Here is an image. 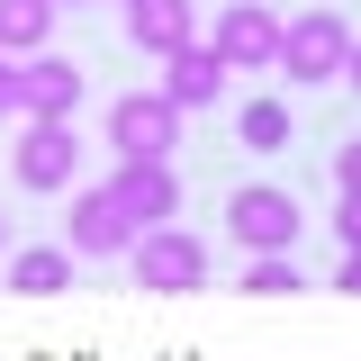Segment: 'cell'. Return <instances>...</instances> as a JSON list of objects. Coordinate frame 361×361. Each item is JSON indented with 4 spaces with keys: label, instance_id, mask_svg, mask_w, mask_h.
<instances>
[{
    "label": "cell",
    "instance_id": "6da1fadb",
    "mask_svg": "<svg viewBox=\"0 0 361 361\" xmlns=\"http://www.w3.org/2000/svg\"><path fill=\"white\" fill-rule=\"evenodd\" d=\"M127 271H135V289H154V298H190V289H208V244L190 226H145L127 244Z\"/></svg>",
    "mask_w": 361,
    "mask_h": 361
},
{
    "label": "cell",
    "instance_id": "7a4b0ae2",
    "mask_svg": "<svg viewBox=\"0 0 361 361\" xmlns=\"http://www.w3.org/2000/svg\"><path fill=\"white\" fill-rule=\"evenodd\" d=\"M343 54H353V27L334 18V9H298V18H280V73L289 82H343Z\"/></svg>",
    "mask_w": 361,
    "mask_h": 361
},
{
    "label": "cell",
    "instance_id": "3957f363",
    "mask_svg": "<svg viewBox=\"0 0 361 361\" xmlns=\"http://www.w3.org/2000/svg\"><path fill=\"white\" fill-rule=\"evenodd\" d=\"M298 226H307V208H298L289 190H271V180H244V190L226 199V235H235L244 253H298Z\"/></svg>",
    "mask_w": 361,
    "mask_h": 361
},
{
    "label": "cell",
    "instance_id": "277c9868",
    "mask_svg": "<svg viewBox=\"0 0 361 361\" xmlns=\"http://www.w3.org/2000/svg\"><path fill=\"white\" fill-rule=\"evenodd\" d=\"M172 145H180V109L163 90L109 99V154H118V163H172Z\"/></svg>",
    "mask_w": 361,
    "mask_h": 361
},
{
    "label": "cell",
    "instance_id": "5b68a950",
    "mask_svg": "<svg viewBox=\"0 0 361 361\" xmlns=\"http://www.w3.org/2000/svg\"><path fill=\"white\" fill-rule=\"evenodd\" d=\"M135 244V226H127V208L109 199V180H73V217H63V253L73 262H118Z\"/></svg>",
    "mask_w": 361,
    "mask_h": 361
},
{
    "label": "cell",
    "instance_id": "8992f818",
    "mask_svg": "<svg viewBox=\"0 0 361 361\" xmlns=\"http://www.w3.org/2000/svg\"><path fill=\"white\" fill-rule=\"evenodd\" d=\"M9 172H18V190H37V199H54V190H73V172H82V145H73V118H27V135L9 145Z\"/></svg>",
    "mask_w": 361,
    "mask_h": 361
},
{
    "label": "cell",
    "instance_id": "52a82bcc",
    "mask_svg": "<svg viewBox=\"0 0 361 361\" xmlns=\"http://www.w3.org/2000/svg\"><path fill=\"white\" fill-rule=\"evenodd\" d=\"M208 45H217L226 73H271V54H280V18H271L262 0H226Z\"/></svg>",
    "mask_w": 361,
    "mask_h": 361
},
{
    "label": "cell",
    "instance_id": "ba28073f",
    "mask_svg": "<svg viewBox=\"0 0 361 361\" xmlns=\"http://www.w3.org/2000/svg\"><path fill=\"white\" fill-rule=\"evenodd\" d=\"M109 199L127 208L135 235H145V226H172L180 217V172L172 163H118V172H109Z\"/></svg>",
    "mask_w": 361,
    "mask_h": 361
},
{
    "label": "cell",
    "instance_id": "9c48e42d",
    "mask_svg": "<svg viewBox=\"0 0 361 361\" xmlns=\"http://www.w3.org/2000/svg\"><path fill=\"white\" fill-rule=\"evenodd\" d=\"M154 90L172 99L180 118H190V109H208V99H217V90H226V63H217V45H208V37H190V45H172V54H163V82H154Z\"/></svg>",
    "mask_w": 361,
    "mask_h": 361
},
{
    "label": "cell",
    "instance_id": "30bf717a",
    "mask_svg": "<svg viewBox=\"0 0 361 361\" xmlns=\"http://www.w3.org/2000/svg\"><path fill=\"white\" fill-rule=\"evenodd\" d=\"M18 90H27V118H73L82 109V63L73 54H18Z\"/></svg>",
    "mask_w": 361,
    "mask_h": 361
},
{
    "label": "cell",
    "instance_id": "8fae6325",
    "mask_svg": "<svg viewBox=\"0 0 361 361\" xmlns=\"http://www.w3.org/2000/svg\"><path fill=\"white\" fill-rule=\"evenodd\" d=\"M199 37V0H127V45L135 54H172V45H190Z\"/></svg>",
    "mask_w": 361,
    "mask_h": 361
},
{
    "label": "cell",
    "instance_id": "7c38bea8",
    "mask_svg": "<svg viewBox=\"0 0 361 361\" xmlns=\"http://www.w3.org/2000/svg\"><path fill=\"white\" fill-rule=\"evenodd\" d=\"M0 280H9L18 298H54V289H73V253H63V244H9Z\"/></svg>",
    "mask_w": 361,
    "mask_h": 361
},
{
    "label": "cell",
    "instance_id": "4fadbf2b",
    "mask_svg": "<svg viewBox=\"0 0 361 361\" xmlns=\"http://www.w3.org/2000/svg\"><path fill=\"white\" fill-rule=\"evenodd\" d=\"M235 145L244 154H289V99H244L235 109Z\"/></svg>",
    "mask_w": 361,
    "mask_h": 361
},
{
    "label": "cell",
    "instance_id": "5bb4252c",
    "mask_svg": "<svg viewBox=\"0 0 361 361\" xmlns=\"http://www.w3.org/2000/svg\"><path fill=\"white\" fill-rule=\"evenodd\" d=\"M54 37V0H0V54H37Z\"/></svg>",
    "mask_w": 361,
    "mask_h": 361
},
{
    "label": "cell",
    "instance_id": "9a60e30c",
    "mask_svg": "<svg viewBox=\"0 0 361 361\" xmlns=\"http://www.w3.org/2000/svg\"><path fill=\"white\" fill-rule=\"evenodd\" d=\"M244 289L253 298H289V289H307V271H298V253H253L244 262Z\"/></svg>",
    "mask_w": 361,
    "mask_h": 361
},
{
    "label": "cell",
    "instance_id": "2e32d148",
    "mask_svg": "<svg viewBox=\"0 0 361 361\" xmlns=\"http://www.w3.org/2000/svg\"><path fill=\"white\" fill-rule=\"evenodd\" d=\"M0 118H27V90H18V54H0Z\"/></svg>",
    "mask_w": 361,
    "mask_h": 361
},
{
    "label": "cell",
    "instance_id": "e0dca14e",
    "mask_svg": "<svg viewBox=\"0 0 361 361\" xmlns=\"http://www.w3.org/2000/svg\"><path fill=\"white\" fill-rule=\"evenodd\" d=\"M334 235H343V253H361V190H343V208H334Z\"/></svg>",
    "mask_w": 361,
    "mask_h": 361
},
{
    "label": "cell",
    "instance_id": "ac0fdd59",
    "mask_svg": "<svg viewBox=\"0 0 361 361\" xmlns=\"http://www.w3.org/2000/svg\"><path fill=\"white\" fill-rule=\"evenodd\" d=\"M334 190H361V135L343 145V154H334Z\"/></svg>",
    "mask_w": 361,
    "mask_h": 361
},
{
    "label": "cell",
    "instance_id": "d6986e66",
    "mask_svg": "<svg viewBox=\"0 0 361 361\" xmlns=\"http://www.w3.org/2000/svg\"><path fill=\"white\" fill-rule=\"evenodd\" d=\"M334 289H353V298H361V253H343V271H334Z\"/></svg>",
    "mask_w": 361,
    "mask_h": 361
},
{
    "label": "cell",
    "instance_id": "ffe728a7",
    "mask_svg": "<svg viewBox=\"0 0 361 361\" xmlns=\"http://www.w3.org/2000/svg\"><path fill=\"white\" fill-rule=\"evenodd\" d=\"M343 82H353V90H361V37H353V54H343Z\"/></svg>",
    "mask_w": 361,
    "mask_h": 361
},
{
    "label": "cell",
    "instance_id": "44dd1931",
    "mask_svg": "<svg viewBox=\"0 0 361 361\" xmlns=\"http://www.w3.org/2000/svg\"><path fill=\"white\" fill-rule=\"evenodd\" d=\"M0 253H9V217H0Z\"/></svg>",
    "mask_w": 361,
    "mask_h": 361
},
{
    "label": "cell",
    "instance_id": "7402d4cb",
    "mask_svg": "<svg viewBox=\"0 0 361 361\" xmlns=\"http://www.w3.org/2000/svg\"><path fill=\"white\" fill-rule=\"evenodd\" d=\"M54 9H82V0H54Z\"/></svg>",
    "mask_w": 361,
    "mask_h": 361
}]
</instances>
